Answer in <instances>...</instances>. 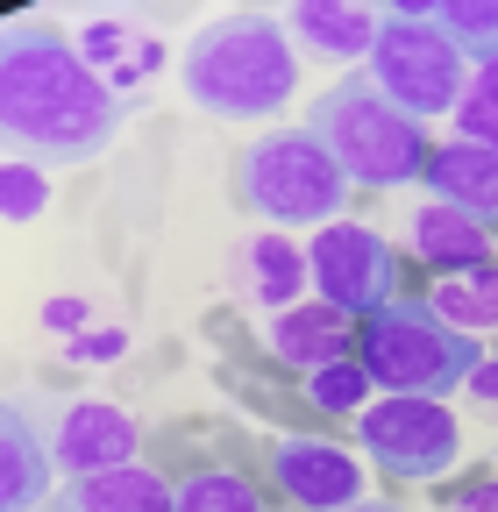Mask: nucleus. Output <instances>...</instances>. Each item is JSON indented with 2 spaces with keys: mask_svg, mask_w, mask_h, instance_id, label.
I'll use <instances>...</instances> for the list:
<instances>
[{
  "mask_svg": "<svg viewBox=\"0 0 498 512\" xmlns=\"http://www.w3.org/2000/svg\"><path fill=\"white\" fill-rule=\"evenodd\" d=\"M0 121L29 164H86L114 150L129 100H121L86 50L50 15H22L0 36Z\"/></svg>",
  "mask_w": 498,
  "mask_h": 512,
  "instance_id": "nucleus-1",
  "label": "nucleus"
},
{
  "mask_svg": "<svg viewBox=\"0 0 498 512\" xmlns=\"http://www.w3.org/2000/svg\"><path fill=\"white\" fill-rule=\"evenodd\" d=\"M185 100L214 121H278V107L299 86V50L285 15L271 8H228L193 29L178 57Z\"/></svg>",
  "mask_w": 498,
  "mask_h": 512,
  "instance_id": "nucleus-2",
  "label": "nucleus"
},
{
  "mask_svg": "<svg viewBox=\"0 0 498 512\" xmlns=\"http://www.w3.org/2000/svg\"><path fill=\"white\" fill-rule=\"evenodd\" d=\"M356 363L370 370L378 392H399V399H449L456 384L477 377L484 349L477 335L449 328L427 299H392L378 313L356 320Z\"/></svg>",
  "mask_w": 498,
  "mask_h": 512,
  "instance_id": "nucleus-3",
  "label": "nucleus"
},
{
  "mask_svg": "<svg viewBox=\"0 0 498 512\" xmlns=\"http://www.w3.org/2000/svg\"><path fill=\"white\" fill-rule=\"evenodd\" d=\"M349 192H356L349 171L328 157V143L306 121L264 128V136L235 157V200L271 228H314L321 235L328 221H342Z\"/></svg>",
  "mask_w": 498,
  "mask_h": 512,
  "instance_id": "nucleus-4",
  "label": "nucleus"
},
{
  "mask_svg": "<svg viewBox=\"0 0 498 512\" xmlns=\"http://www.w3.org/2000/svg\"><path fill=\"white\" fill-rule=\"evenodd\" d=\"M306 128L328 143V157H335V164L349 171V185H363V192H392V185H413V178L427 171L420 121L370 86V72H342V79L314 100Z\"/></svg>",
  "mask_w": 498,
  "mask_h": 512,
  "instance_id": "nucleus-5",
  "label": "nucleus"
},
{
  "mask_svg": "<svg viewBox=\"0 0 498 512\" xmlns=\"http://www.w3.org/2000/svg\"><path fill=\"white\" fill-rule=\"evenodd\" d=\"M370 86H378L392 107H406L413 121H434V114H456L463 93H470V57L434 29L427 0H406L378 22V43H370Z\"/></svg>",
  "mask_w": 498,
  "mask_h": 512,
  "instance_id": "nucleus-6",
  "label": "nucleus"
},
{
  "mask_svg": "<svg viewBox=\"0 0 498 512\" xmlns=\"http://www.w3.org/2000/svg\"><path fill=\"white\" fill-rule=\"evenodd\" d=\"M356 434H363L370 456H378V470L399 477V484H434V477H449L456 456H463V427H456V413L442 399L385 392V399H370L356 413Z\"/></svg>",
  "mask_w": 498,
  "mask_h": 512,
  "instance_id": "nucleus-7",
  "label": "nucleus"
},
{
  "mask_svg": "<svg viewBox=\"0 0 498 512\" xmlns=\"http://www.w3.org/2000/svg\"><path fill=\"white\" fill-rule=\"evenodd\" d=\"M306 278L321 285L328 306L342 313H378L399 299V256L378 228H363V221H328L314 242H306Z\"/></svg>",
  "mask_w": 498,
  "mask_h": 512,
  "instance_id": "nucleus-8",
  "label": "nucleus"
},
{
  "mask_svg": "<svg viewBox=\"0 0 498 512\" xmlns=\"http://www.w3.org/2000/svg\"><path fill=\"white\" fill-rule=\"evenodd\" d=\"M271 477L299 512H342L363 498V463H349V448L314 441V434H278L271 441Z\"/></svg>",
  "mask_w": 498,
  "mask_h": 512,
  "instance_id": "nucleus-9",
  "label": "nucleus"
},
{
  "mask_svg": "<svg viewBox=\"0 0 498 512\" xmlns=\"http://www.w3.org/2000/svg\"><path fill=\"white\" fill-rule=\"evenodd\" d=\"M136 420L121 413L114 399H72L50 427V463L72 470V477H93V470H121L136 463Z\"/></svg>",
  "mask_w": 498,
  "mask_h": 512,
  "instance_id": "nucleus-10",
  "label": "nucleus"
},
{
  "mask_svg": "<svg viewBox=\"0 0 498 512\" xmlns=\"http://www.w3.org/2000/svg\"><path fill=\"white\" fill-rule=\"evenodd\" d=\"M271 356L285 363V370H328V363H342V356H356V313H342V306H328V299H299V306H285L278 320H271Z\"/></svg>",
  "mask_w": 498,
  "mask_h": 512,
  "instance_id": "nucleus-11",
  "label": "nucleus"
},
{
  "mask_svg": "<svg viewBox=\"0 0 498 512\" xmlns=\"http://www.w3.org/2000/svg\"><path fill=\"white\" fill-rule=\"evenodd\" d=\"M43 512H178V484H164L150 463H121V470L72 477L65 491L43 498Z\"/></svg>",
  "mask_w": 498,
  "mask_h": 512,
  "instance_id": "nucleus-12",
  "label": "nucleus"
},
{
  "mask_svg": "<svg viewBox=\"0 0 498 512\" xmlns=\"http://www.w3.org/2000/svg\"><path fill=\"white\" fill-rule=\"evenodd\" d=\"M413 249H420V264L427 271H442V278H470L491 264V221L449 207V200H427L413 214Z\"/></svg>",
  "mask_w": 498,
  "mask_h": 512,
  "instance_id": "nucleus-13",
  "label": "nucleus"
},
{
  "mask_svg": "<svg viewBox=\"0 0 498 512\" xmlns=\"http://www.w3.org/2000/svg\"><path fill=\"white\" fill-rule=\"evenodd\" d=\"M420 178L434 185V200H449V207H463L477 221H498V150L456 136L442 150H427V171Z\"/></svg>",
  "mask_w": 498,
  "mask_h": 512,
  "instance_id": "nucleus-14",
  "label": "nucleus"
},
{
  "mask_svg": "<svg viewBox=\"0 0 498 512\" xmlns=\"http://www.w3.org/2000/svg\"><path fill=\"white\" fill-rule=\"evenodd\" d=\"M285 29L328 57H370V43H378V15L349 8V0H299V8H285Z\"/></svg>",
  "mask_w": 498,
  "mask_h": 512,
  "instance_id": "nucleus-15",
  "label": "nucleus"
},
{
  "mask_svg": "<svg viewBox=\"0 0 498 512\" xmlns=\"http://www.w3.org/2000/svg\"><path fill=\"white\" fill-rule=\"evenodd\" d=\"M79 50H86V64L114 86V93H129L136 79H150L157 64H164V43H150V36H136L129 22H93L86 36H79Z\"/></svg>",
  "mask_w": 498,
  "mask_h": 512,
  "instance_id": "nucleus-16",
  "label": "nucleus"
},
{
  "mask_svg": "<svg viewBox=\"0 0 498 512\" xmlns=\"http://www.w3.org/2000/svg\"><path fill=\"white\" fill-rule=\"evenodd\" d=\"M0 463H8V470H0V505H8V512H29L36 498H43V441L29 434V420L8 406V427H0Z\"/></svg>",
  "mask_w": 498,
  "mask_h": 512,
  "instance_id": "nucleus-17",
  "label": "nucleus"
},
{
  "mask_svg": "<svg viewBox=\"0 0 498 512\" xmlns=\"http://www.w3.org/2000/svg\"><path fill=\"white\" fill-rule=\"evenodd\" d=\"M427 306L442 313L449 328L484 335V328H498V271L484 264V271H470V278H442V292H434Z\"/></svg>",
  "mask_w": 498,
  "mask_h": 512,
  "instance_id": "nucleus-18",
  "label": "nucleus"
},
{
  "mask_svg": "<svg viewBox=\"0 0 498 512\" xmlns=\"http://www.w3.org/2000/svg\"><path fill=\"white\" fill-rule=\"evenodd\" d=\"M242 271H249V292H257L264 306H299L292 292L306 285V256H292L278 235H257V242H249V256H242Z\"/></svg>",
  "mask_w": 498,
  "mask_h": 512,
  "instance_id": "nucleus-19",
  "label": "nucleus"
},
{
  "mask_svg": "<svg viewBox=\"0 0 498 512\" xmlns=\"http://www.w3.org/2000/svg\"><path fill=\"white\" fill-rule=\"evenodd\" d=\"M427 15L463 57H498V0H427Z\"/></svg>",
  "mask_w": 498,
  "mask_h": 512,
  "instance_id": "nucleus-20",
  "label": "nucleus"
},
{
  "mask_svg": "<svg viewBox=\"0 0 498 512\" xmlns=\"http://www.w3.org/2000/svg\"><path fill=\"white\" fill-rule=\"evenodd\" d=\"M178 512H264V498L235 470H193L178 484Z\"/></svg>",
  "mask_w": 498,
  "mask_h": 512,
  "instance_id": "nucleus-21",
  "label": "nucleus"
},
{
  "mask_svg": "<svg viewBox=\"0 0 498 512\" xmlns=\"http://www.w3.org/2000/svg\"><path fill=\"white\" fill-rule=\"evenodd\" d=\"M306 392H314V406H335V413H363L370 406V370L356 363V356H342V363H328V370H314L306 377Z\"/></svg>",
  "mask_w": 498,
  "mask_h": 512,
  "instance_id": "nucleus-22",
  "label": "nucleus"
},
{
  "mask_svg": "<svg viewBox=\"0 0 498 512\" xmlns=\"http://www.w3.org/2000/svg\"><path fill=\"white\" fill-rule=\"evenodd\" d=\"M43 207H50V178H43V164L15 157L8 171H0V214H8V221H36Z\"/></svg>",
  "mask_w": 498,
  "mask_h": 512,
  "instance_id": "nucleus-23",
  "label": "nucleus"
},
{
  "mask_svg": "<svg viewBox=\"0 0 498 512\" xmlns=\"http://www.w3.org/2000/svg\"><path fill=\"white\" fill-rule=\"evenodd\" d=\"M456 128H463V143H484V150H498V93L470 86V93H463V107H456Z\"/></svg>",
  "mask_w": 498,
  "mask_h": 512,
  "instance_id": "nucleus-24",
  "label": "nucleus"
},
{
  "mask_svg": "<svg viewBox=\"0 0 498 512\" xmlns=\"http://www.w3.org/2000/svg\"><path fill=\"white\" fill-rule=\"evenodd\" d=\"M72 356H86V363H100V356H121V328H107V335H79V342H72Z\"/></svg>",
  "mask_w": 498,
  "mask_h": 512,
  "instance_id": "nucleus-25",
  "label": "nucleus"
},
{
  "mask_svg": "<svg viewBox=\"0 0 498 512\" xmlns=\"http://www.w3.org/2000/svg\"><path fill=\"white\" fill-rule=\"evenodd\" d=\"M449 512H498V477H484V484H470Z\"/></svg>",
  "mask_w": 498,
  "mask_h": 512,
  "instance_id": "nucleus-26",
  "label": "nucleus"
},
{
  "mask_svg": "<svg viewBox=\"0 0 498 512\" xmlns=\"http://www.w3.org/2000/svg\"><path fill=\"white\" fill-rule=\"evenodd\" d=\"M470 392H477V399H484V406L498 413V363H477V377H470Z\"/></svg>",
  "mask_w": 498,
  "mask_h": 512,
  "instance_id": "nucleus-27",
  "label": "nucleus"
},
{
  "mask_svg": "<svg viewBox=\"0 0 498 512\" xmlns=\"http://www.w3.org/2000/svg\"><path fill=\"white\" fill-rule=\"evenodd\" d=\"M342 512H399V505H370V498H356V505H342Z\"/></svg>",
  "mask_w": 498,
  "mask_h": 512,
  "instance_id": "nucleus-28",
  "label": "nucleus"
}]
</instances>
